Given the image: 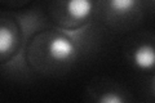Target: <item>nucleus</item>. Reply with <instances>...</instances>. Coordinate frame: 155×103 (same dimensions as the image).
<instances>
[{"mask_svg": "<svg viewBox=\"0 0 155 103\" xmlns=\"http://www.w3.org/2000/svg\"><path fill=\"white\" fill-rule=\"evenodd\" d=\"M127 63L136 72L151 75L155 68V35L151 31L136 34L125 44Z\"/></svg>", "mask_w": 155, "mask_h": 103, "instance_id": "obj_4", "label": "nucleus"}, {"mask_svg": "<svg viewBox=\"0 0 155 103\" xmlns=\"http://www.w3.org/2000/svg\"><path fill=\"white\" fill-rule=\"evenodd\" d=\"M84 101L93 103H130L132 93L122 82L111 77L98 76L92 79L84 89Z\"/></svg>", "mask_w": 155, "mask_h": 103, "instance_id": "obj_6", "label": "nucleus"}, {"mask_svg": "<svg viewBox=\"0 0 155 103\" xmlns=\"http://www.w3.org/2000/svg\"><path fill=\"white\" fill-rule=\"evenodd\" d=\"M32 0H0V3L4 4L5 7H9L12 9H21L23 7L28 5Z\"/></svg>", "mask_w": 155, "mask_h": 103, "instance_id": "obj_7", "label": "nucleus"}, {"mask_svg": "<svg viewBox=\"0 0 155 103\" xmlns=\"http://www.w3.org/2000/svg\"><path fill=\"white\" fill-rule=\"evenodd\" d=\"M97 22L76 30L48 26L27 39L22 53L31 72L60 76L71 71L98 41Z\"/></svg>", "mask_w": 155, "mask_h": 103, "instance_id": "obj_1", "label": "nucleus"}, {"mask_svg": "<svg viewBox=\"0 0 155 103\" xmlns=\"http://www.w3.org/2000/svg\"><path fill=\"white\" fill-rule=\"evenodd\" d=\"M143 7H145V12L153 14L154 13V7H155V0H142Z\"/></svg>", "mask_w": 155, "mask_h": 103, "instance_id": "obj_8", "label": "nucleus"}, {"mask_svg": "<svg viewBox=\"0 0 155 103\" xmlns=\"http://www.w3.org/2000/svg\"><path fill=\"white\" fill-rule=\"evenodd\" d=\"M26 40L17 13L0 11V65L13 60L23 49Z\"/></svg>", "mask_w": 155, "mask_h": 103, "instance_id": "obj_5", "label": "nucleus"}, {"mask_svg": "<svg viewBox=\"0 0 155 103\" xmlns=\"http://www.w3.org/2000/svg\"><path fill=\"white\" fill-rule=\"evenodd\" d=\"M145 14L142 0H96L94 21L115 32L137 27Z\"/></svg>", "mask_w": 155, "mask_h": 103, "instance_id": "obj_2", "label": "nucleus"}, {"mask_svg": "<svg viewBox=\"0 0 155 103\" xmlns=\"http://www.w3.org/2000/svg\"><path fill=\"white\" fill-rule=\"evenodd\" d=\"M44 13L52 26L76 30L94 22L96 0H47Z\"/></svg>", "mask_w": 155, "mask_h": 103, "instance_id": "obj_3", "label": "nucleus"}]
</instances>
